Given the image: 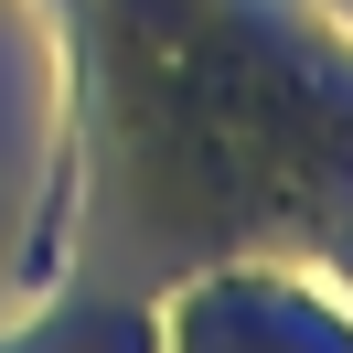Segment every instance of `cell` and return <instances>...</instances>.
Returning <instances> with one entry per match:
<instances>
[{
    "mask_svg": "<svg viewBox=\"0 0 353 353\" xmlns=\"http://www.w3.org/2000/svg\"><path fill=\"white\" fill-rule=\"evenodd\" d=\"M0 353H172V310H139V300H65L43 289L22 332H0Z\"/></svg>",
    "mask_w": 353,
    "mask_h": 353,
    "instance_id": "1",
    "label": "cell"
},
{
    "mask_svg": "<svg viewBox=\"0 0 353 353\" xmlns=\"http://www.w3.org/2000/svg\"><path fill=\"white\" fill-rule=\"evenodd\" d=\"M172 353H203V343H193V332H182V321H172Z\"/></svg>",
    "mask_w": 353,
    "mask_h": 353,
    "instance_id": "2",
    "label": "cell"
}]
</instances>
